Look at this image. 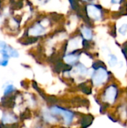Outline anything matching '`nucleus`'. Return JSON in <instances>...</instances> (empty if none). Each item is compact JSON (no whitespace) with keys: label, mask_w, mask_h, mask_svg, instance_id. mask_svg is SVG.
I'll return each instance as SVG.
<instances>
[{"label":"nucleus","mask_w":127,"mask_h":128,"mask_svg":"<svg viewBox=\"0 0 127 128\" xmlns=\"http://www.w3.org/2000/svg\"><path fill=\"white\" fill-rule=\"evenodd\" d=\"M107 77V72L105 69L103 68H100L97 70V72L95 73L94 76H93V81L94 85H100L102 84Z\"/></svg>","instance_id":"f257e3e1"},{"label":"nucleus","mask_w":127,"mask_h":128,"mask_svg":"<svg viewBox=\"0 0 127 128\" xmlns=\"http://www.w3.org/2000/svg\"><path fill=\"white\" fill-rule=\"evenodd\" d=\"M51 112L54 114H56V113H60L64 118V121H65V123L67 124H69L71 121H72V118H73V113L69 112V111H67V110H61L60 108H58V107H52L51 109Z\"/></svg>","instance_id":"f03ea898"},{"label":"nucleus","mask_w":127,"mask_h":128,"mask_svg":"<svg viewBox=\"0 0 127 128\" xmlns=\"http://www.w3.org/2000/svg\"><path fill=\"white\" fill-rule=\"evenodd\" d=\"M17 121V118L16 116L9 112H4L1 117V124H15V122H16Z\"/></svg>","instance_id":"7ed1b4c3"},{"label":"nucleus","mask_w":127,"mask_h":128,"mask_svg":"<svg viewBox=\"0 0 127 128\" xmlns=\"http://www.w3.org/2000/svg\"><path fill=\"white\" fill-rule=\"evenodd\" d=\"M88 13L89 16L94 19L98 20L100 18V12L94 5H89L88 7Z\"/></svg>","instance_id":"20e7f679"},{"label":"nucleus","mask_w":127,"mask_h":128,"mask_svg":"<svg viewBox=\"0 0 127 128\" xmlns=\"http://www.w3.org/2000/svg\"><path fill=\"white\" fill-rule=\"evenodd\" d=\"M116 92H117L116 88L114 86H110L109 88H108V89L106 90V99L111 103L114 102L115 99V96H116Z\"/></svg>","instance_id":"39448f33"},{"label":"nucleus","mask_w":127,"mask_h":128,"mask_svg":"<svg viewBox=\"0 0 127 128\" xmlns=\"http://www.w3.org/2000/svg\"><path fill=\"white\" fill-rule=\"evenodd\" d=\"M43 30H44L43 28L40 25L37 24V25H35L34 26H33V28H31L30 29V34L34 35V36L38 35V34H42L43 32Z\"/></svg>","instance_id":"423d86ee"},{"label":"nucleus","mask_w":127,"mask_h":128,"mask_svg":"<svg viewBox=\"0 0 127 128\" xmlns=\"http://www.w3.org/2000/svg\"><path fill=\"white\" fill-rule=\"evenodd\" d=\"M16 88L13 86V85H8L6 86V88L4 90V96H9L13 94V92H14L16 91Z\"/></svg>","instance_id":"0eeeda50"},{"label":"nucleus","mask_w":127,"mask_h":128,"mask_svg":"<svg viewBox=\"0 0 127 128\" xmlns=\"http://www.w3.org/2000/svg\"><path fill=\"white\" fill-rule=\"evenodd\" d=\"M8 46L9 45L6 42H4L3 40H0V53L1 54V56L6 54Z\"/></svg>","instance_id":"6e6552de"},{"label":"nucleus","mask_w":127,"mask_h":128,"mask_svg":"<svg viewBox=\"0 0 127 128\" xmlns=\"http://www.w3.org/2000/svg\"><path fill=\"white\" fill-rule=\"evenodd\" d=\"M92 121H93L92 116H85V117L82 119V126L83 128H86V127H88V126L92 122Z\"/></svg>","instance_id":"1a4fd4ad"},{"label":"nucleus","mask_w":127,"mask_h":128,"mask_svg":"<svg viewBox=\"0 0 127 128\" xmlns=\"http://www.w3.org/2000/svg\"><path fill=\"white\" fill-rule=\"evenodd\" d=\"M66 62H67L68 64H74L77 59H78V56H75V55H69V56H67L65 58H64Z\"/></svg>","instance_id":"9d476101"},{"label":"nucleus","mask_w":127,"mask_h":128,"mask_svg":"<svg viewBox=\"0 0 127 128\" xmlns=\"http://www.w3.org/2000/svg\"><path fill=\"white\" fill-rule=\"evenodd\" d=\"M82 34L84 35V37L86 39H91V30L89 28H88L86 27H84L82 29Z\"/></svg>","instance_id":"9b49d317"},{"label":"nucleus","mask_w":127,"mask_h":128,"mask_svg":"<svg viewBox=\"0 0 127 128\" xmlns=\"http://www.w3.org/2000/svg\"><path fill=\"white\" fill-rule=\"evenodd\" d=\"M76 70L79 72V74L81 75L86 74H87V71H88L87 70V68L84 65H82V64H78L77 67H76Z\"/></svg>","instance_id":"f8f14e48"},{"label":"nucleus","mask_w":127,"mask_h":128,"mask_svg":"<svg viewBox=\"0 0 127 128\" xmlns=\"http://www.w3.org/2000/svg\"><path fill=\"white\" fill-rule=\"evenodd\" d=\"M8 59H9L8 57L2 56L1 58L0 59V66H1V67H6L8 64V62H9Z\"/></svg>","instance_id":"ddd939ff"},{"label":"nucleus","mask_w":127,"mask_h":128,"mask_svg":"<svg viewBox=\"0 0 127 128\" xmlns=\"http://www.w3.org/2000/svg\"><path fill=\"white\" fill-rule=\"evenodd\" d=\"M118 63V58L115 56L114 55H112L111 56V58H110V60H109V64L112 66V67H114Z\"/></svg>","instance_id":"4468645a"},{"label":"nucleus","mask_w":127,"mask_h":128,"mask_svg":"<svg viewBox=\"0 0 127 128\" xmlns=\"http://www.w3.org/2000/svg\"><path fill=\"white\" fill-rule=\"evenodd\" d=\"M119 31H120V32H121L122 34H125L127 31V24L123 25V26L120 28V30H119Z\"/></svg>","instance_id":"2eb2a0df"},{"label":"nucleus","mask_w":127,"mask_h":128,"mask_svg":"<svg viewBox=\"0 0 127 128\" xmlns=\"http://www.w3.org/2000/svg\"><path fill=\"white\" fill-rule=\"evenodd\" d=\"M124 52H125L126 54H127V47H124Z\"/></svg>","instance_id":"dca6fc26"},{"label":"nucleus","mask_w":127,"mask_h":128,"mask_svg":"<svg viewBox=\"0 0 127 128\" xmlns=\"http://www.w3.org/2000/svg\"></svg>","instance_id":"f3484780"}]
</instances>
